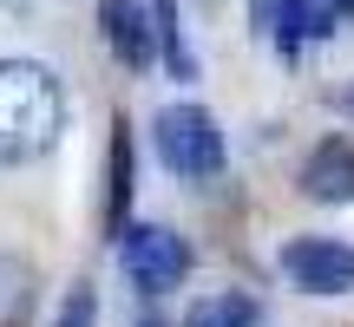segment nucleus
Returning <instances> with one entry per match:
<instances>
[{
	"instance_id": "nucleus-1",
	"label": "nucleus",
	"mask_w": 354,
	"mask_h": 327,
	"mask_svg": "<svg viewBox=\"0 0 354 327\" xmlns=\"http://www.w3.org/2000/svg\"><path fill=\"white\" fill-rule=\"evenodd\" d=\"M66 131V86L39 59H0V164H33Z\"/></svg>"
},
{
	"instance_id": "nucleus-2",
	"label": "nucleus",
	"mask_w": 354,
	"mask_h": 327,
	"mask_svg": "<svg viewBox=\"0 0 354 327\" xmlns=\"http://www.w3.org/2000/svg\"><path fill=\"white\" fill-rule=\"evenodd\" d=\"M151 144H158V164H165L171 177H184V184L223 177V131L190 99H177V105H165V112L151 118Z\"/></svg>"
},
{
	"instance_id": "nucleus-3",
	"label": "nucleus",
	"mask_w": 354,
	"mask_h": 327,
	"mask_svg": "<svg viewBox=\"0 0 354 327\" xmlns=\"http://www.w3.org/2000/svg\"><path fill=\"white\" fill-rule=\"evenodd\" d=\"M118 262H125V275H131L138 295H171V288H184V275H190V242L177 236L171 223H131L125 236H118Z\"/></svg>"
},
{
	"instance_id": "nucleus-4",
	"label": "nucleus",
	"mask_w": 354,
	"mask_h": 327,
	"mask_svg": "<svg viewBox=\"0 0 354 327\" xmlns=\"http://www.w3.org/2000/svg\"><path fill=\"white\" fill-rule=\"evenodd\" d=\"M282 275H289L302 295H354V242L289 236L282 242Z\"/></svg>"
},
{
	"instance_id": "nucleus-5",
	"label": "nucleus",
	"mask_w": 354,
	"mask_h": 327,
	"mask_svg": "<svg viewBox=\"0 0 354 327\" xmlns=\"http://www.w3.org/2000/svg\"><path fill=\"white\" fill-rule=\"evenodd\" d=\"M99 33L125 72H145L158 59V13L151 0H99Z\"/></svg>"
},
{
	"instance_id": "nucleus-6",
	"label": "nucleus",
	"mask_w": 354,
	"mask_h": 327,
	"mask_svg": "<svg viewBox=\"0 0 354 327\" xmlns=\"http://www.w3.org/2000/svg\"><path fill=\"white\" fill-rule=\"evenodd\" d=\"M302 190L315 203H354V144L348 138H322L302 164Z\"/></svg>"
},
{
	"instance_id": "nucleus-7",
	"label": "nucleus",
	"mask_w": 354,
	"mask_h": 327,
	"mask_svg": "<svg viewBox=\"0 0 354 327\" xmlns=\"http://www.w3.org/2000/svg\"><path fill=\"white\" fill-rule=\"evenodd\" d=\"M131 229V125H112V151H105V236H125Z\"/></svg>"
},
{
	"instance_id": "nucleus-8",
	"label": "nucleus",
	"mask_w": 354,
	"mask_h": 327,
	"mask_svg": "<svg viewBox=\"0 0 354 327\" xmlns=\"http://www.w3.org/2000/svg\"><path fill=\"white\" fill-rule=\"evenodd\" d=\"M33 301H39V275H33V262H20V255H0V327H26V321H33Z\"/></svg>"
},
{
	"instance_id": "nucleus-9",
	"label": "nucleus",
	"mask_w": 354,
	"mask_h": 327,
	"mask_svg": "<svg viewBox=\"0 0 354 327\" xmlns=\"http://www.w3.org/2000/svg\"><path fill=\"white\" fill-rule=\"evenodd\" d=\"M184 327H263V301L256 295H203V301H190Z\"/></svg>"
},
{
	"instance_id": "nucleus-10",
	"label": "nucleus",
	"mask_w": 354,
	"mask_h": 327,
	"mask_svg": "<svg viewBox=\"0 0 354 327\" xmlns=\"http://www.w3.org/2000/svg\"><path fill=\"white\" fill-rule=\"evenodd\" d=\"M151 13H158V52H165L171 79H190V72H197V59H190L184 26H177V0H151Z\"/></svg>"
},
{
	"instance_id": "nucleus-11",
	"label": "nucleus",
	"mask_w": 354,
	"mask_h": 327,
	"mask_svg": "<svg viewBox=\"0 0 354 327\" xmlns=\"http://www.w3.org/2000/svg\"><path fill=\"white\" fill-rule=\"evenodd\" d=\"M99 321V295H92V281H79L73 295L59 301V315H53V327H92Z\"/></svg>"
},
{
	"instance_id": "nucleus-12",
	"label": "nucleus",
	"mask_w": 354,
	"mask_h": 327,
	"mask_svg": "<svg viewBox=\"0 0 354 327\" xmlns=\"http://www.w3.org/2000/svg\"><path fill=\"white\" fill-rule=\"evenodd\" d=\"M342 105H348V112H354V86H348V92H342Z\"/></svg>"
},
{
	"instance_id": "nucleus-13",
	"label": "nucleus",
	"mask_w": 354,
	"mask_h": 327,
	"mask_svg": "<svg viewBox=\"0 0 354 327\" xmlns=\"http://www.w3.org/2000/svg\"><path fill=\"white\" fill-rule=\"evenodd\" d=\"M138 327H165V321H138Z\"/></svg>"
}]
</instances>
